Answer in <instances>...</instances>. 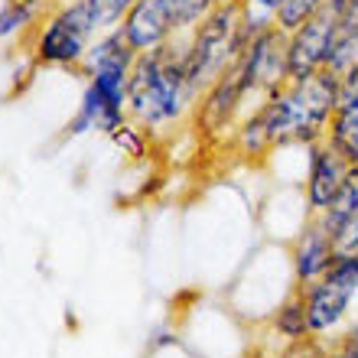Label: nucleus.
Returning a JSON list of instances; mask_svg holds the SVG:
<instances>
[{
	"label": "nucleus",
	"mask_w": 358,
	"mask_h": 358,
	"mask_svg": "<svg viewBox=\"0 0 358 358\" xmlns=\"http://www.w3.org/2000/svg\"><path fill=\"white\" fill-rule=\"evenodd\" d=\"M273 358H326V345L320 342H293V345H280V349L273 352Z\"/></svg>",
	"instance_id": "obj_25"
},
{
	"label": "nucleus",
	"mask_w": 358,
	"mask_h": 358,
	"mask_svg": "<svg viewBox=\"0 0 358 358\" xmlns=\"http://www.w3.org/2000/svg\"><path fill=\"white\" fill-rule=\"evenodd\" d=\"M111 137V143L117 147V150L124 153V157H131V160H143V157H150V150H153V137L147 131H143L141 124H134L131 117L117 127V131H111L108 134Z\"/></svg>",
	"instance_id": "obj_19"
},
{
	"label": "nucleus",
	"mask_w": 358,
	"mask_h": 358,
	"mask_svg": "<svg viewBox=\"0 0 358 358\" xmlns=\"http://www.w3.org/2000/svg\"><path fill=\"white\" fill-rule=\"evenodd\" d=\"M199 88L186 76V36L150 52H141L127 82V117L153 141L186 127L196 114Z\"/></svg>",
	"instance_id": "obj_1"
},
{
	"label": "nucleus",
	"mask_w": 358,
	"mask_h": 358,
	"mask_svg": "<svg viewBox=\"0 0 358 358\" xmlns=\"http://www.w3.org/2000/svg\"><path fill=\"white\" fill-rule=\"evenodd\" d=\"M121 36L127 39V46L141 56V52H150V49H160L166 43H173L179 33L176 23V10H173L170 0H137L127 17L121 20Z\"/></svg>",
	"instance_id": "obj_10"
},
{
	"label": "nucleus",
	"mask_w": 358,
	"mask_h": 358,
	"mask_svg": "<svg viewBox=\"0 0 358 358\" xmlns=\"http://www.w3.org/2000/svg\"><path fill=\"white\" fill-rule=\"evenodd\" d=\"M345 170H349V163L342 160V153L329 141H320L310 147V153H306V176L300 182L303 206H306L310 215H322L329 208Z\"/></svg>",
	"instance_id": "obj_11"
},
{
	"label": "nucleus",
	"mask_w": 358,
	"mask_h": 358,
	"mask_svg": "<svg viewBox=\"0 0 358 358\" xmlns=\"http://www.w3.org/2000/svg\"><path fill=\"white\" fill-rule=\"evenodd\" d=\"M267 326H271V332L280 339V345H293V342L310 339V322H306L300 290H293L283 303H277V310L267 316Z\"/></svg>",
	"instance_id": "obj_15"
},
{
	"label": "nucleus",
	"mask_w": 358,
	"mask_h": 358,
	"mask_svg": "<svg viewBox=\"0 0 358 358\" xmlns=\"http://www.w3.org/2000/svg\"><path fill=\"white\" fill-rule=\"evenodd\" d=\"M228 147H231V153H238V157L248 163H261L273 153V143H271V137H267L261 117L255 114V108L245 114V121L238 124L235 134L228 137Z\"/></svg>",
	"instance_id": "obj_16"
},
{
	"label": "nucleus",
	"mask_w": 358,
	"mask_h": 358,
	"mask_svg": "<svg viewBox=\"0 0 358 358\" xmlns=\"http://www.w3.org/2000/svg\"><path fill=\"white\" fill-rule=\"evenodd\" d=\"M322 280L336 283L339 290L349 293V300H352V296L358 293V251H355V255H336L329 273H326Z\"/></svg>",
	"instance_id": "obj_22"
},
{
	"label": "nucleus",
	"mask_w": 358,
	"mask_h": 358,
	"mask_svg": "<svg viewBox=\"0 0 358 358\" xmlns=\"http://www.w3.org/2000/svg\"><path fill=\"white\" fill-rule=\"evenodd\" d=\"M332 235V245H336V251L339 255H355L358 251V215L349 218V222H342L336 231H329Z\"/></svg>",
	"instance_id": "obj_24"
},
{
	"label": "nucleus",
	"mask_w": 358,
	"mask_h": 358,
	"mask_svg": "<svg viewBox=\"0 0 358 358\" xmlns=\"http://www.w3.org/2000/svg\"><path fill=\"white\" fill-rule=\"evenodd\" d=\"M170 3H173V10H176V23H179V33H182V36L206 17L208 10L218 7V0H170Z\"/></svg>",
	"instance_id": "obj_23"
},
{
	"label": "nucleus",
	"mask_w": 358,
	"mask_h": 358,
	"mask_svg": "<svg viewBox=\"0 0 358 358\" xmlns=\"http://www.w3.org/2000/svg\"><path fill=\"white\" fill-rule=\"evenodd\" d=\"M326 358H358V336H342L326 349Z\"/></svg>",
	"instance_id": "obj_27"
},
{
	"label": "nucleus",
	"mask_w": 358,
	"mask_h": 358,
	"mask_svg": "<svg viewBox=\"0 0 358 358\" xmlns=\"http://www.w3.org/2000/svg\"><path fill=\"white\" fill-rule=\"evenodd\" d=\"M255 94L248 92L241 82L238 69H228L225 76H218L206 92L199 94L196 114H192V127L202 141L208 143H228L235 127L245 121V114L255 108Z\"/></svg>",
	"instance_id": "obj_5"
},
{
	"label": "nucleus",
	"mask_w": 358,
	"mask_h": 358,
	"mask_svg": "<svg viewBox=\"0 0 358 358\" xmlns=\"http://www.w3.org/2000/svg\"><path fill=\"white\" fill-rule=\"evenodd\" d=\"M339 13L342 29H358V0H329Z\"/></svg>",
	"instance_id": "obj_26"
},
{
	"label": "nucleus",
	"mask_w": 358,
	"mask_h": 358,
	"mask_svg": "<svg viewBox=\"0 0 358 358\" xmlns=\"http://www.w3.org/2000/svg\"><path fill=\"white\" fill-rule=\"evenodd\" d=\"M94 36H101V33L94 27L88 7L82 0H69V3H59L49 10L46 20L23 43L29 46V59L36 69L78 72Z\"/></svg>",
	"instance_id": "obj_4"
},
{
	"label": "nucleus",
	"mask_w": 358,
	"mask_h": 358,
	"mask_svg": "<svg viewBox=\"0 0 358 358\" xmlns=\"http://www.w3.org/2000/svg\"><path fill=\"white\" fill-rule=\"evenodd\" d=\"M248 3H255V7L267 10V13H273V17H277V10L283 7V0H248Z\"/></svg>",
	"instance_id": "obj_28"
},
{
	"label": "nucleus",
	"mask_w": 358,
	"mask_h": 358,
	"mask_svg": "<svg viewBox=\"0 0 358 358\" xmlns=\"http://www.w3.org/2000/svg\"><path fill=\"white\" fill-rule=\"evenodd\" d=\"M238 76L255 94V101H264L267 94L290 82V59H287V33L280 27L264 29L245 43L235 62Z\"/></svg>",
	"instance_id": "obj_6"
},
{
	"label": "nucleus",
	"mask_w": 358,
	"mask_h": 358,
	"mask_svg": "<svg viewBox=\"0 0 358 358\" xmlns=\"http://www.w3.org/2000/svg\"><path fill=\"white\" fill-rule=\"evenodd\" d=\"M245 49L238 3H218L186 33V76L189 82L206 92L218 76L235 69Z\"/></svg>",
	"instance_id": "obj_3"
},
{
	"label": "nucleus",
	"mask_w": 358,
	"mask_h": 358,
	"mask_svg": "<svg viewBox=\"0 0 358 358\" xmlns=\"http://www.w3.org/2000/svg\"><path fill=\"white\" fill-rule=\"evenodd\" d=\"M358 215V163H349V170H345V176H342L339 189H336V196H332L329 208L322 212V222H326V228L329 231H336V228L342 225V222H349V218Z\"/></svg>",
	"instance_id": "obj_17"
},
{
	"label": "nucleus",
	"mask_w": 358,
	"mask_h": 358,
	"mask_svg": "<svg viewBox=\"0 0 358 358\" xmlns=\"http://www.w3.org/2000/svg\"><path fill=\"white\" fill-rule=\"evenodd\" d=\"M326 141L342 153L345 163H358V88L349 94H342L339 108L329 121V134Z\"/></svg>",
	"instance_id": "obj_14"
},
{
	"label": "nucleus",
	"mask_w": 358,
	"mask_h": 358,
	"mask_svg": "<svg viewBox=\"0 0 358 358\" xmlns=\"http://www.w3.org/2000/svg\"><path fill=\"white\" fill-rule=\"evenodd\" d=\"M303 296V310H306V322H310V339L329 349L332 342H339L349 332L352 320V300L349 293L339 290L329 280H316L306 287H296Z\"/></svg>",
	"instance_id": "obj_8"
},
{
	"label": "nucleus",
	"mask_w": 358,
	"mask_h": 358,
	"mask_svg": "<svg viewBox=\"0 0 358 358\" xmlns=\"http://www.w3.org/2000/svg\"><path fill=\"white\" fill-rule=\"evenodd\" d=\"M329 3V0H283V7L277 10V27L283 29V33H293L296 27H303L306 20L316 13V10H322Z\"/></svg>",
	"instance_id": "obj_21"
},
{
	"label": "nucleus",
	"mask_w": 358,
	"mask_h": 358,
	"mask_svg": "<svg viewBox=\"0 0 358 358\" xmlns=\"http://www.w3.org/2000/svg\"><path fill=\"white\" fill-rule=\"evenodd\" d=\"M92 13L94 27L98 33H108V29H117L121 27V20L127 17V10L137 3V0H82Z\"/></svg>",
	"instance_id": "obj_20"
},
{
	"label": "nucleus",
	"mask_w": 358,
	"mask_h": 358,
	"mask_svg": "<svg viewBox=\"0 0 358 358\" xmlns=\"http://www.w3.org/2000/svg\"><path fill=\"white\" fill-rule=\"evenodd\" d=\"M326 72L339 82L358 76V29H339L329 59H326Z\"/></svg>",
	"instance_id": "obj_18"
},
{
	"label": "nucleus",
	"mask_w": 358,
	"mask_h": 358,
	"mask_svg": "<svg viewBox=\"0 0 358 358\" xmlns=\"http://www.w3.org/2000/svg\"><path fill=\"white\" fill-rule=\"evenodd\" d=\"M339 13L332 3L316 10L303 27L287 33V59H290V82H303V78L316 76L326 69V59L332 52V43L339 36Z\"/></svg>",
	"instance_id": "obj_7"
},
{
	"label": "nucleus",
	"mask_w": 358,
	"mask_h": 358,
	"mask_svg": "<svg viewBox=\"0 0 358 358\" xmlns=\"http://www.w3.org/2000/svg\"><path fill=\"white\" fill-rule=\"evenodd\" d=\"M124 121H127V114L108 108V104L101 101V94L94 92L92 85H85L82 101H78V111L72 114V121H69V127H66V137H85V134H94V131L108 137V134L117 131Z\"/></svg>",
	"instance_id": "obj_12"
},
{
	"label": "nucleus",
	"mask_w": 358,
	"mask_h": 358,
	"mask_svg": "<svg viewBox=\"0 0 358 358\" xmlns=\"http://www.w3.org/2000/svg\"><path fill=\"white\" fill-rule=\"evenodd\" d=\"M342 101L339 78L326 69L303 82H287L264 101L255 104V114L264 124L273 150L280 147H313L326 141L329 121Z\"/></svg>",
	"instance_id": "obj_2"
},
{
	"label": "nucleus",
	"mask_w": 358,
	"mask_h": 358,
	"mask_svg": "<svg viewBox=\"0 0 358 358\" xmlns=\"http://www.w3.org/2000/svg\"><path fill=\"white\" fill-rule=\"evenodd\" d=\"M49 10H52L49 0H3V7H0V46L13 43V39L23 43L46 20Z\"/></svg>",
	"instance_id": "obj_13"
},
{
	"label": "nucleus",
	"mask_w": 358,
	"mask_h": 358,
	"mask_svg": "<svg viewBox=\"0 0 358 358\" xmlns=\"http://www.w3.org/2000/svg\"><path fill=\"white\" fill-rule=\"evenodd\" d=\"M339 85H342V94H349V92H355V88H358V76L345 78V82H339Z\"/></svg>",
	"instance_id": "obj_29"
},
{
	"label": "nucleus",
	"mask_w": 358,
	"mask_h": 358,
	"mask_svg": "<svg viewBox=\"0 0 358 358\" xmlns=\"http://www.w3.org/2000/svg\"><path fill=\"white\" fill-rule=\"evenodd\" d=\"M218 3H238V0H218Z\"/></svg>",
	"instance_id": "obj_31"
},
{
	"label": "nucleus",
	"mask_w": 358,
	"mask_h": 358,
	"mask_svg": "<svg viewBox=\"0 0 358 358\" xmlns=\"http://www.w3.org/2000/svg\"><path fill=\"white\" fill-rule=\"evenodd\" d=\"M49 3H52V7H59V3H69V0H49Z\"/></svg>",
	"instance_id": "obj_30"
},
{
	"label": "nucleus",
	"mask_w": 358,
	"mask_h": 358,
	"mask_svg": "<svg viewBox=\"0 0 358 358\" xmlns=\"http://www.w3.org/2000/svg\"><path fill=\"white\" fill-rule=\"evenodd\" d=\"M336 255H339V251L332 245V235H329V228H326V222H322L320 215H310L296 228V235L290 238V248H287L296 287L322 280V277L329 273Z\"/></svg>",
	"instance_id": "obj_9"
}]
</instances>
